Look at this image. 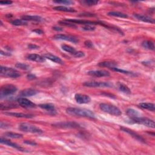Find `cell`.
I'll use <instances>...</instances> for the list:
<instances>
[{
	"label": "cell",
	"mask_w": 155,
	"mask_h": 155,
	"mask_svg": "<svg viewBox=\"0 0 155 155\" xmlns=\"http://www.w3.org/2000/svg\"><path fill=\"white\" fill-rule=\"evenodd\" d=\"M19 129L22 131L31 133L41 134L43 132V131L40 128L36 127V125L26 122L21 123L19 125Z\"/></svg>",
	"instance_id": "5"
},
{
	"label": "cell",
	"mask_w": 155,
	"mask_h": 155,
	"mask_svg": "<svg viewBox=\"0 0 155 155\" xmlns=\"http://www.w3.org/2000/svg\"><path fill=\"white\" fill-rule=\"evenodd\" d=\"M4 135L6 137L13 138V139H19L23 138V135L19 134V133H13V132H6L5 133H4Z\"/></svg>",
	"instance_id": "30"
},
{
	"label": "cell",
	"mask_w": 155,
	"mask_h": 155,
	"mask_svg": "<svg viewBox=\"0 0 155 155\" xmlns=\"http://www.w3.org/2000/svg\"><path fill=\"white\" fill-rule=\"evenodd\" d=\"M84 44H85V46L88 47V48H93L94 47V46H93V44L92 41H89V40H87L85 41L84 42Z\"/></svg>",
	"instance_id": "38"
},
{
	"label": "cell",
	"mask_w": 155,
	"mask_h": 155,
	"mask_svg": "<svg viewBox=\"0 0 155 155\" xmlns=\"http://www.w3.org/2000/svg\"><path fill=\"white\" fill-rule=\"evenodd\" d=\"M1 55H4V56H11V54L10 53H9V52H5V51H4L3 50H1Z\"/></svg>",
	"instance_id": "47"
},
{
	"label": "cell",
	"mask_w": 155,
	"mask_h": 155,
	"mask_svg": "<svg viewBox=\"0 0 155 155\" xmlns=\"http://www.w3.org/2000/svg\"><path fill=\"white\" fill-rule=\"evenodd\" d=\"M98 65L99 67H107V68H112V67H116L117 64L115 62L113 61H104L101 62L98 64Z\"/></svg>",
	"instance_id": "27"
},
{
	"label": "cell",
	"mask_w": 155,
	"mask_h": 155,
	"mask_svg": "<svg viewBox=\"0 0 155 155\" xmlns=\"http://www.w3.org/2000/svg\"><path fill=\"white\" fill-rule=\"evenodd\" d=\"M139 106L144 109L150 110V111H152L153 112H154L155 110V106L153 103L142 102L141 104H139Z\"/></svg>",
	"instance_id": "24"
},
{
	"label": "cell",
	"mask_w": 155,
	"mask_h": 155,
	"mask_svg": "<svg viewBox=\"0 0 155 155\" xmlns=\"http://www.w3.org/2000/svg\"><path fill=\"white\" fill-rule=\"evenodd\" d=\"M0 73L3 76L10 78H17L21 76L20 73L16 69L6 66H1Z\"/></svg>",
	"instance_id": "4"
},
{
	"label": "cell",
	"mask_w": 155,
	"mask_h": 155,
	"mask_svg": "<svg viewBox=\"0 0 155 155\" xmlns=\"http://www.w3.org/2000/svg\"><path fill=\"white\" fill-rule=\"evenodd\" d=\"M75 99L79 104H88L91 101V98L89 96L81 93H77L75 95Z\"/></svg>",
	"instance_id": "12"
},
{
	"label": "cell",
	"mask_w": 155,
	"mask_h": 155,
	"mask_svg": "<svg viewBox=\"0 0 155 155\" xmlns=\"http://www.w3.org/2000/svg\"><path fill=\"white\" fill-rule=\"evenodd\" d=\"M133 17L137 19L142 21V22H144V23H152V24L154 23V19L153 18L149 16L144 15L135 13L133 14Z\"/></svg>",
	"instance_id": "16"
},
{
	"label": "cell",
	"mask_w": 155,
	"mask_h": 155,
	"mask_svg": "<svg viewBox=\"0 0 155 155\" xmlns=\"http://www.w3.org/2000/svg\"><path fill=\"white\" fill-rule=\"evenodd\" d=\"M0 142H1V144H5V145H6L7 146L11 147H12V148L17 149L19 151H22V152L25 151L24 149L23 148V147H21V146L18 145L17 144L13 142H11L10 140L5 139V138H4L3 137H1V139H0Z\"/></svg>",
	"instance_id": "14"
},
{
	"label": "cell",
	"mask_w": 155,
	"mask_h": 155,
	"mask_svg": "<svg viewBox=\"0 0 155 155\" xmlns=\"http://www.w3.org/2000/svg\"><path fill=\"white\" fill-rule=\"evenodd\" d=\"M54 3L57 4H61L64 5H70L73 4V1H70V0H61V1H54Z\"/></svg>",
	"instance_id": "36"
},
{
	"label": "cell",
	"mask_w": 155,
	"mask_h": 155,
	"mask_svg": "<svg viewBox=\"0 0 155 155\" xmlns=\"http://www.w3.org/2000/svg\"><path fill=\"white\" fill-rule=\"evenodd\" d=\"M53 126L60 129H78L81 128V125L75 122H61L54 124Z\"/></svg>",
	"instance_id": "7"
},
{
	"label": "cell",
	"mask_w": 155,
	"mask_h": 155,
	"mask_svg": "<svg viewBox=\"0 0 155 155\" xmlns=\"http://www.w3.org/2000/svg\"><path fill=\"white\" fill-rule=\"evenodd\" d=\"M54 39L55 40L67 41L75 44L78 43L79 42L78 38H76V36L69 35H64V34H58L54 36Z\"/></svg>",
	"instance_id": "9"
},
{
	"label": "cell",
	"mask_w": 155,
	"mask_h": 155,
	"mask_svg": "<svg viewBox=\"0 0 155 155\" xmlns=\"http://www.w3.org/2000/svg\"><path fill=\"white\" fill-rule=\"evenodd\" d=\"M108 15L112 16V17H115L122 18H128V15L127 14L120 12H116V11L109 12L108 13Z\"/></svg>",
	"instance_id": "28"
},
{
	"label": "cell",
	"mask_w": 155,
	"mask_h": 155,
	"mask_svg": "<svg viewBox=\"0 0 155 155\" xmlns=\"http://www.w3.org/2000/svg\"><path fill=\"white\" fill-rule=\"evenodd\" d=\"M27 58L28 60L37 63H44L46 61V58L44 56L37 54H29L27 56Z\"/></svg>",
	"instance_id": "18"
},
{
	"label": "cell",
	"mask_w": 155,
	"mask_h": 155,
	"mask_svg": "<svg viewBox=\"0 0 155 155\" xmlns=\"http://www.w3.org/2000/svg\"><path fill=\"white\" fill-rule=\"evenodd\" d=\"M28 48L29 49H31V50H36V49H38L40 48V47L37 45H36V44H30L28 45Z\"/></svg>",
	"instance_id": "39"
},
{
	"label": "cell",
	"mask_w": 155,
	"mask_h": 155,
	"mask_svg": "<svg viewBox=\"0 0 155 155\" xmlns=\"http://www.w3.org/2000/svg\"><path fill=\"white\" fill-rule=\"evenodd\" d=\"M81 28L85 31H94L96 29V27L93 25H84Z\"/></svg>",
	"instance_id": "35"
},
{
	"label": "cell",
	"mask_w": 155,
	"mask_h": 155,
	"mask_svg": "<svg viewBox=\"0 0 155 155\" xmlns=\"http://www.w3.org/2000/svg\"><path fill=\"white\" fill-rule=\"evenodd\" d=\"M87 87H111L113 84L108 82H100V81H88L83 84Z\"/></svg>",
	"instance_id": "8"
},
{
	"label": "cell",
	"mask_w": 155,
	"mask_h": 155,
	"mask_svg": "<svg viewBox=\"0 0 155 155\" xmlns=\"http://www.w3.org/2000/svg\"><path fill=\"white\" fill-rule=\"evenodd\" d=\"M18 90L17 87L12 84H6L3 85L0 90V97L1 98L8 97L15 93Z\"/></svg>",
	"instance_id": "6"
},
{
	"label": "cell",
	"mask_w": 155,
	"mask_h": 155,
	"mask_svg": "<svg viewBox=\"0 0 155 155\" xmlns=\"http://www.w3.org/2000/svg\"><path fill=\"white\" fill-rule=\"evenodd\" d=\"M27 78L29 80H33V79H35L36 78V76L35 75L30 73V74H28L27 75Z\"/></svg>",
	"instance_id": "43"
},
{
	"label": "cell",
	"mask_w": 155,
	"mask_h": 155,
	"mask_svg": "<svg viewBox=\"0 0 155 155\" xmlns=\"http://www.w3.org/2000/svg\"><path fill=\"white\" fill-rule=\"evenodd\" d=\"M43 56L46 59H48V60H50L51 61H52V62H54L55 63L61 64V65L64 64V61L61 60L60 57L56 56L51 54H44Z\"/></svg>",
	"instance_id": "19"
},
{
	"label": "cell",
	"mask_w": 155,
	"mask_h": 155,
	"mask_svg": "<svg viewBox=\"0 0 155 155\" xmlns=\"http://www.w3.org/2000/svg\"><path fill=\"white\" fill-rule=\"evenodd\" d=\"M99 107L103 112L115 116H119L122 115L121 110L116 106L108 104V103H101L99 105Z\"/></svg>",
	"instance_id": "2"
},
{
	"label": "cell",
	"mask_w": 155,
	"mask_h": 155,
	"mask_svg": "<svg viewBox=\"0 0 155 155\" xmlns=\"http://www.w3.org/2000/svg\"><path fill=\"white\" fill-rule=\"evenodd\" d=\"M38 93V91H37L35 89H32V88H27V89H24L22 90L19 93V96L21 97H32V96H35Z\"/></svg>",
	"instance_id": "17"
},
{
	"label": "cell",
	"mask_w": 155,
	"mask_h": 155,
	"mask_svg": "<svg viewBox=\"0 0 155 155\" xmlns=\"http://www.w3.org/2000/svg\"><path fill=\"white\" fill-rule=\"evenodd\" d=\"M24 143L26 144H28V145H32V146L37 145L36 142H35L33 141H31V140H26V141H24Z\"/></svg>",
	"instance_id": "40"
},
{
	"label": "cell",
	"mask_w": 155,
	"mask_h": 155,
	"mask_svg": "<svg viewBox=\"0 0 155 155\" xmlns=\"http://www.w3.org/2000/svg\"><path fill=\"white\" fill-rule=\"evenodd\" d=\"M117 88L120 91L122 92V93L127 94V95H130L131 93V92L129 87L125 84L122 83H117Z\"/></svg>",
	"instance_id": "23"
},
{
	"label": "cell",
	"mask_w": 155,
	"mask_h": 155,
	"mask_svg": "<svg viewBox=\"0 0 155 155\" xmlns=\"http://www.w3.org/2000/svg\"><path fill=\"white\" fill-rule=\"evenodd\" d=\"M53 29L56 31H63V28L60 27H58V26H55L53 27Z\"/></svg>",
	"instance_id": "46"
},
{
	"label": "cell",
	"mask_w": 155,
	"mask_h": 155,
	"mask_svg": "<svg viewBox=\"0 0 155 155\" xmlns=\"http://www.w3.org/2000/svg\"><path fill=\"white\" fill-rule=\"evenodd\" d=\"M102 95H104V96H106V97H110L111 98H116V97L113 95V94H111V93H106V92H104V93H101Z\"/></svg>",
	"instance_id": "42"
},
{
	"label": "cell",
	"mask_w": 155,
	"mask_h": 155,
	"mask_svg": "<svg viewBox=\"0 0 155 155\" xmlns=\"http://www.w3.org/2000/svg\"><path fill=\"white\" fill-rule=\"evenodd\" d=\"M61 48L64 51H66V52H68L72 55L73 54H74L76 51V50L74 47L69 45H66V44H63V45H62Z\"/></svg>",
	"instance_id": "31"
},
{
	"label": "cell",
	"mask_w": 155,
	"mask_h": 155,
	"mask_svg": "<svg viewBox=\"0 0 155 155\" xmlns=\"http://www.w3.org/2000/svg\"><path fill=\"white\" fill-rule=\"evenodd\" d=\"M12 1H1L0 2V4L1 5H10L11 4H12Z\"/></svg>",
	"instance_id": "45"
},
{
	"label": "cell",
	"mask_w": 155,
	"mask_h": 155,
	"mask_svg": "<svg viewBox=\"0 0 155 155\" xmlns=\"http://www.w3.org/2000/svg\"><path fill=\"white\" fill-rule=\"evenodd\" d=\"M39 107L41 108L46 110V111L48 112L50 115H55L57 113L56 110L55 106L51 104H41L39 105Z\"/></svg>",
	"instance_id": "15"
},
{
	"label": "cell",
	"mask_w": 155,
	"mask_h": 155,
	"mask_svg": "<svg viewBox=\"0 0 155 155\" xmlns=\"http://www.w3.org/2000/svg\"><path fill=\"white\" fill-rule=\"evenodd\" d=\"M5 115L16 117H21V118H32L34 116L33 115H29V114H24L22 113H15V112H8V113H4Z\"/></svg>",
	"instance_id": "22"
},
{
	"label": "cell",
	"mask_w": 155,
	"mask_h": 155,
	"mask_svg": "<svg viewBox=\"0 0 155 155\" xmlns=\"http://www.w3.org/2000/svg\"><path fill=\"white\" fill-rule=\"evenodd\" d=\"M11 23L15 26H26L27 24V21L23 20V19H14L11 21Z\"/></svg>",
	"instance_id": "29"
},
{
	"label": "cell",
	"mask_w": 155,
	"mask_h": 155,
	"mask_svg": "<svg viewBox=\"0 0 155 155\" xmlns=\"http://www.w3.org/2000/svg\"><path fill=\"white\" fill-rule=\"evenodd\" d=\"M22 19L24 21H35V22H41L42 21L43 19L42 17L38 16V15H24L22 17Z\"/></svg>",
	"instance_id": "21"
},
{
	"label": "cell",
	"mask_w": 155,
	"mask_h": 155,
	"mask_svg": "<svg viewBox=\"0 0 155 155\" xmlns=\"http://www.w3.org/2000/svg\"><path fill=\"white\" fill-rule=\"evenodd\" d=\"M20 106L25 108H33L36 107V104L29 99L24 97H20L17 99Z\"/></svg>",
	"instance_id": "11"
},
{
	"label": "cell",
	"mask_w": 155,
	"mask_h": 155,
	"mask_svg": "<svg viewBox=\"0 0 155 155\" xmlns=\"http://www.w3.org/2000/svg\"><path fill=\"white\" fill-rule=\"evenodd\" d=\"M32 32L36 33V34H38V35H42V34H43V33H44L43 31L41 30V29H40V28L35 29V30H33Z\"/></svg>",
	"instance_id": "44"
},
{
	"label": "cell",
	"mask_w": 155,
	"mask_h": 155,
	"mask_svg": "<svg viewBox=\"0 0 155 155\" xmlns=\"http://www.w3.org/2000/svg\"><path fill=\"white\" fill-rule=\"evenodd\" d=\"M15 67L18 69L23 70H27L30 69V65L24 64V63H17L15 64Z\"/></svg>",
	"instance_id": "34"
},
{
	"label": "cell",
	"mask_w": 155,
	"mask_h": 155,
	"mask_svg": "<svg viewBox=\"0 0 155 155\" xmlns=\"http://www.w3.org/2000/svg\"><path fill=\"white\" fill-rule=\"evenodd\" d=\"M80 2L83 4L87 6H95L98 3V1H95V0H83V1H81Z\"/></svg>",
	"instance_id": "33"
},
{
	"label": "cell",
	"mask_w": 155,
	"mask_h": 155,
	"mask_svg": "<svg viewBox=\"0 0 155 155\" xmlns=\"http://www.w3.org/2000/svg\"><path fill=\"white\" fill-rule=\"evenodd\" d=\"M142 46L147 50H154V44L153 41L150 40H145L142 42Z\"/></svg>",
	"instance_id": "25"
},
{
	"label": "cell",
	"mask_w": 155,
	"mask_h": 155,
	"mask_svg": "<svg viewBox=\"0 0 155 155\" xmlns=\"http://www.w3.org/2000/svg\"><path fill=\"white\" fill-rule=\"evenodd\" d=\"M126 113L130 117V119H133V118H136L142 116L138 110L133 108H128L126 111Z\"/></svg>",
	"instance_id": "20"
},
{
	"label": "cell",
	"mask_w": 155,
	"mask_h": 155,
	"mask_svg": "<svg viewBox=\"0 0 155 155\" xmlns=\"http://www.w3.org/2000/svg\"><path fill=\"white\" fill-rule=\"evenodd\" d=\"M110 69L112 70L113 71H115V72H120L121 73H124V74L129 75H135L134 73L127 71V70H123V69H119V68H117L116 67H112V68H110Z\"/></svg>",
	"instance_id": "32"
},
{
	"label": "cell",
	"mask_w": 155,
	"mask_h": 155,
	"mask_svg": "<svg viewBox=\"0 0 155 155\" xmlns=\"http://www.w3.org/2000/svg\"><path fill=\"white\" fill-rule=\"evenodd\" d=\"M54 9L58 10V11L65 12H76V10H75L74 9L71 8V7H69L63 6H56L54 7Z\"/></svg>",
	"instance_id": "26"
},
{
	"label": "cell",
	"mask_w": 155,
	"mask_h": 155,
	"mask_svg": "<svg viewBox=\"0 0 155 155\" xmlns=\"http://www.w3.org/2000/svg\"><path fill=\"white\" fill-rule=\"evenodd\" d=\"M10 127V125L9 124H7V122H1V129H7V128H9Z\"/></svg>",
	"instance_id": "41"
},
{
	"label": "cell",
	"mask_w": 155,
	"mask_h": 155,
	"mask_svg": "<svg viewBox=\"0 0 155 155\" xmlns=\"http://www.w3.org/2000/svg\"><path fill=\"white\" fill-rule=\"evenodd\" d=\"M72 55L75 57V58H82L85 56V54L83 52V51H76L74 54H73Z\"/></svg>",
	"instance_id": "37"
},
{
	"label": "cell",
	"mask_w": 155,
	"mask_h": 155,
	"mask_svg": "<svg viewBox=\"0 0 155 155\" xmlns=\"http://www.w3.org/2000/svg\"><path fill=\"white\" fill-rule=\"evenodd\" d=\"M87 74L90 76L94 77H105L109 76L110 75V73L108 71L104 70H91L88 72Z\"/></svg>",
	"instance_id": "13"
},
{
	"label": "cell",
	"mask_w": 155,
	"mask_h": 155,
	"mask_svg": "<svg viewBox=\"0 0 155 155\" xmlns=\"http://www.w3.org/2000/svg\"><path fill=\"white\" fill-rule=\"evenodd\" d=\"M66 112L67 114L74 116L88 117L90 118V119H95V115L92 110L86 108L69 107L66 109Z\"/></svg>",
	"instance_id": "1"
},
{
	"label": "cell",
	"mask_w": 155,
	"mask_h": 155,
	"mask_svg": "<svg viewBox=\"0 0 155 155\" xmlns=\"http://www.w3.org/2000/svg\"><path fill=\"white\" fill-rule=\"evenodd\" d=\"M129 121V124H141L144 125V126L152 129H154L155 127V123L153 120L149 119V118L144 117L143 116L136 118H133V119H130Z\"/></svg>",
	"instance_id": "3"
},
{
	"label": "cell",
	"mask_w": 155,
	"mask_h": 155,
	"mask_svg": "<svg viewBox=\"0 0 155 155\" xmlns=\"http://www.w3.org/2000/svg\"><path fill=\"white\" fill-rule=\"evenodd\" d=\"M120 129L121 130V131L127 133L130 135L131 137H133L134 139L137 140V141L141 142H142V143H144V144L146 143L145 140L141 135H139V134H138L136 132H135L133 130H131L129 128L124 127H121Z\"/></svg>",
	"instance_id": "10"
}]
</instances>
